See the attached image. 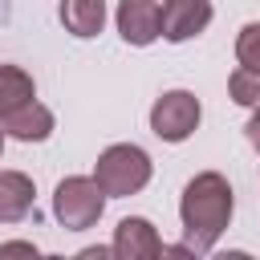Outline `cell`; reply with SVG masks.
I'll use <instances>...</instances> for the list:
<instances>
[{"label": "cell", "mask_w": 260, "mask_h": 260, "mask_svg": "<svg viewBox=\"0 0 260 260\" xmlns=\"http://www.w3.org/2000/svg\"><path fill=\"white\" fill-rule=\"evenodd\" d=\"M232 211H236V195H232V183L219 175V171H199L187 187H183V199H179V219H183V244L203 256L215 248V240L228 232L232 223Z\"/></svg>", "instance_id": "cell-1"}, {"label": "cell", "mask_w": 260, "mask_h": 260, "mask_svg": "<svg viewBox=\"0 0 260 260\" xmlns=\"http://www.w3.org/2000/svg\"><path fill=\"white\" fill-rule=\"evenodd\" d=\"M150 175H154V162H150V154H146L142 146H134V142H114V146H106V150L98 154V162H93V179H98V187H102L110 199L138 195V191L150 183Z\"/></svg>", "instance_id": "cell-2"}, {"label": "cell", "mask_w": 260, "mask_h": 260, "mask_svg": "<svg viewBox=\"0 0 260 260\" xmlns=\"http://www.w3.org/2000/svg\"><path fill=\"white\" fill-rule=\"evenodd\" d=\"M106 199L110 195L98 187L93 175H69L53 191V215H57V223L65 232H85V228H93L102 219Z\"/></svg>", "instance_id": "cell-3"}, {"label": "cell", "mask_w": 260, "mask_h": 260, "mask_svg": "<svg viewBox=\"0 0 260 260\" xmlns=\"http://www.w3.org/2000/svg\"><path fill=\"white\" fill-rule=\"evenodd\" d=\"M199 118H203V106L191 89H167L150 106V130L162 142H187L199 130Z\"/></svg>", "instance_id": "cell-4"}, {"label": "cell", "mask_w": 260, "mask_h": 260, "mask_svg": "<svg viewBox=\"0 0 260 260\" xmlns=\"http://www.w3.org/2000/svg\"><path fill=\"white\" fill-rule=\"evenodd\" d=\"M114 20H118L122 41L134 45V49H146L162 37V8L154 0H118Z\"/></svg>", "instance_id": "cell-5"}, {"label": "cell", "mask_w": 260, "mask_h": 260, "mask_svg": "<svg viewBox=\"0 0 260 260\" xmlns=\"http://www.w3.org/2000/svg\"><path fill=\"white\" fill-rule=\"evenodd\" d=\"M211 16H215L211 0H167L162 4V41L183 45V41L199 37L211 24Z\"/></svg>", "instance_id": "cell-6"}, {"label": "cell", "mask_w": 260, "mask_h": 260, "mask_svg": "<svg viewBox=\"0 0 260 260\" xmlns=\"http://www.w3.org/2000/svg\"><path fill=\"white\" fill-rule=\"evenodd\" d=\"M162 248L167 244L150 219H142V215L118 219V228H114V256L118 260H154V256H162Z\"/></svg>", "instance_id": "cell-7"}, {"label": "cell", "mask_w": 260, "mask_h": 260, "mask_svg": "<svg viewBox=\"0 0 260 260\" xmlns=\"http://www.w3.org/2000/svg\"><path fill=\"white\" fill-rule=\"evenodd\" d=\"M0 126H4V134L16 138V142H45V138L53 134L57 118H53L49 106H41V102L32 98V102H24L20 110H12L8 118H0Z\"/></svg>", "instance_id": "cell-8"}, {"label": "cell", "mask_w": 260, "mask_h": 260, "mask_svg": "<svg viewBox=\"0 0 260 260\" xmlns=\"http://www.w3.org/2000/svg\"><path fill=\"white\" fill-rule=\"evenodd\" d=\"M32 199H37V187L24 171H0V223L28 219Z\"/></svg>", "instance_id": "cell-9"}, {"label": "cell", "mask_w": 260, "mask_h": 260, "mask_svg": "<svg viewBox=\"0 0 260 260\" xmlns=\"http://www.w3.org/2000/svg\"><path fill=\"white\" fill-rule=\"evenodd\" d=\"M57 16H61L69 37L89 41V37H98L106 28V0H61Z\"/></svg>", "instance_id": "cell-10"}, {"label": "cell", "mask_w": 260, "mask_h": 260, "mask_svg": "<svg viewBox=\"0 0 260 260\" xmlns=\"http://www.w3.org/2000/svg\"><path fill=\"white\" fill-rule=\"evenodd\" d=\"M32 98H37L32 73L20 69V65H0V118H8L12 110H20Z\"/></svg>", "instance_id": "cell-11"}, {"label": "cell", "mask_w": 260, "mask_h": 260, "mask_svg": "<svg viewBox=\"0 0 260 260\" xmlns=\"http://www.w3.org/2000/svg\"><path fill=\"white\" fill-rule=\"evenodd\" d=\"M228 93H232L236 106L256 110V106H260V69H244V65H240V69L228 77Z\"/></svg>", "instance_id": "cell-12"}, {"label": "cell", "mask_w": 260, "mask_h": 260, "mask_svg": "<svg viewBox=\"0 0 260 260\" xmlns=\"http://www.w3.org/2000/svg\"><path fill=\"white\" fill-rule=\"evenodd\" d=\"M236 61L244 69H260V20H248L236 32Z\"/></svg>", "instance_id": "cell-13"}, {"label": "cell", "mask_w": 260, "mask_h": 260, "mask_svg": "<svg viewBox=\"0 0 260 260\" xmlns=\"http://www.w3.org/2000/svg\"><path fill=\"white\" fill-rule=\"evenodd\" d=\"M0 256H37V244H28V240H8V244H0Z\"/></svg>", "instance_id": "cell-14"}, {"label": "cell", "mask_w": 260, "mask_h": 260, "mask_svg": "<svg viewBox=\"0 0 260 260\" xmlns=\"http://www.w3.org/2000/svg\"><path fill=\"white\" fill-rule=\"evenodd\" d=\"M244 134H248V142H252V150H260V106L252 110V118H248V126H244Z\"/></svg>", "instance_id": "cell-15"}, {"label": "cell", "mask_w": 260, "mask_h": 260, "mask_svg": "<svg viewBox=\"0 0 260 260\" xmlns=\"http://www.w3.org/2000/svg\"><path fill=\"white\" fill-rule=\"evenodd\" d=\"M4 138H8V134H4V126H0V154H4Z\"/></svg>", "instance_id": "cell-16"}]
</instances>
